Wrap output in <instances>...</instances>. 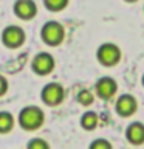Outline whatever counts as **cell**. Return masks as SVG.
<instances>
[{
	"label": "cell",
	"instance_id": "obj_1",
	"mask_svg": "<svg viewBox=\"0 0 144 149\" xmlns=\"http://www.w3.org/2000/svg\"><path fill=\"white\" fill-rule=\"evenodd\" d=\"M19 126L26 130V132H34V130L40 129L45 123V112L36 104H28L22 107L17 116Z\"/></svg>",
	"mask_w": 144,
	"mask_h": 149
},
{
	"label": "cell",
	"instance_id": "obj_2",
	"mask_svg": "<svg viewBox=\"0 0 144 149\" xmlns=\"http://www.w3.org/2000/svg\"><path fill=\"white\" fill-rule=\"evenodd\" d=\"M123 51L115 42H102L96 50V59L102 67H115L121 62Z\"/></svg>",
	"mask_w": 144,
	"mask_h": 149
},
{
	"label": "cell",
	"instance_id": "obj_3",
	"mask_svg": "<svg viewBox=\"0 0 144 149\" xmlns=\"http://www.w3.org/2000/svg\"><path fill=\"white\" fill-rule=\"evenodd\" d=\"M40 39L48 47H57L65 39V28L57 20H48L40 28Z\"/></svg>",
	"mask_w": 144,
	"mask_h": 149
},
{
	"label": "cell",
	"instance_id": "obj_4",
	"mask_svg": "<svg viewBox=\"0 0 144 149\" xmlns=\"http://www.w3.org/2000/svg\"><path fill=\"white\" fill-rule=\"evenodd\" d=\"M2 44L9 50H16L25 44L26 40V31L23 30L20 25H6L2 30L0 34Z\"/></svg>",
	"mask_w": 144,
	"mask_h": 149
},
{
	"label": "cell",
	"instance_id": "obj_5",
	"mask_svg": "<svg viewBox=\"0 0 144 149\" xmlns=\"http://www.w3.org/2000/svg\"><path fill=\"white\" fill-rule=\"evenodd\" d=\"M40 100L48 107H57L65 100V88L59 82H48L42 87Z\"/></svg>",
	"mask_w": 144,
	"mask_h": 149
},
{
	"label": "cell",
	"instance_id": "obj_6",
	"mask_svg": "<svg viewBox=\"0 0 144 149\" xmlns=\"http://www.w3.org/2000/svg\"><path fill=\"white\" fill-rule=\"evenodd\" d=\"M56 59L50 51H39L31 59V70L39 76H46L54 70Z\"/></svg>",
	"mask_w": 144,
	"mask_h": 149
},
{
	"label": "cell",
	"instance_id": "obj_7",
	"mask_svg": "<svg viewBox=\"0 0 144 149\" xmlns=\"http://www.w3.org/2000/svg\"><path fill=\"white\" fill-rule=\"evenodd\" d=\"M118 92V82L111 76H101L95 82V95L104 101L111 100Z\"/></svg>",
	"mask_w": 144,
	"mask_h": 149
},
{
	"label": "cell",
	"instance_id": "obj_8",
	"mask_svg": "<svg viewBox=\"0 0 144 149\" xmlns=\"http://www.w3.org/2000/svg\"><path fill=\"white\" fill-rule=\"evenodd\" d=\"M138 110V101L132 93H123L115 101V112L123 118H129Z\"/></svg>",
	"mask_w": 144,
	"mask_h": 149
},
{
	"label": "cell",
	"instance_id": "obj_9",
	"mask_svg": "<svg viewBox=\"0 0 144 149\" xmlns=\"http://www.w3.org/2000/svg\"><path fill=\"white\" fill-rule=\"evenodd\" d=\"M12 11L20 20H33L37 16V3L34 0H17L12 5Z\"/></svg>",
	"mask_w": 144,
	"mask_h": 149
},
{
	"label": "cell",
	"instance_id": "obj_10",
	"mask_svg": "<svg viewBox=\"0 0 144 149\" xmlns=\"http://www.w3.org/2000/svg\"><path fill=\"white\" fill-rule=\"evenodd\" d=\"M125 140L132 146H143L144 144V123L132 121L125 127Z\"/></svg>",
	"mask_w": 144,
	"mask_h": 149
},
{
	"label": "cell",
	"instance_id": "obj_11",
	"mask_svg": "<svg viewBox=\"0 0 144 149\" xmlns=\"http://www.w3.org/2000/svg\"><path fill=\"white\" fill-rule=\"evenodd\" d=\"M79 124H81V127L84 130L91 132V130H95L98 127V124H99V116H98V113L95 110H87L81 115Z\"/></svg>",
	"mask_w": 144,
	"mask_h": 149
},
{
	"label": "cell",
	"instance_id": "obj_12",
	"mask_svg": "<svg viewBox=\"0 0 144 149\" xmlns=\"http://www.w3.org/2000/svg\"><path fill=\"white\" fill-rule=\"evenodd\" d=\"M16 126V118L11 112L0 110V134H9Z\"/></svg>",
	"mask_w": 144,
	"mask_h": 149
},
{
	"label": "cell",
	"instance_id": "obj_13",
	"mask_svg": "<svg viewBox=\"0 0 144 149\" xmlns=\"http://www.w3.org/2000/svg\"><path fill=\"white\" fill-rule=\"evenodd\" d=\"M44 6L51 13H57L68 6V0H44Z\"/></svg>",
	"mask_w": 144,
	"mask_h": 149
},
{
	"label": "cell",
	"instance_id": "obj_14",
	"mask_svg": "<svg viewBox=\"0 0 144 149\" xmlns=\"http://www.w3.org/2000/svg\"><path fill=\"white\" fill-rule=\"evenodd\" d=\"M25 149H51L50 143L42 137H33L28 140Z\"/></svg>",
	"mask_w": 144,
	"mask_h": 149
},
{
	"label": "cell",
	"instance_id": "obj_15",
	"mask_svg": "<svg viewBox=\"0 0 144 149\" xmlns=\"http://www.w3.org/2000/svg\"><path fill=\"white\" fill-rule=\"evenodd\" d=\"M76 100H78V102L81 106L87 107V106L93 104V101H95V93H93L91 90H88V88H82V90L78 93Z\"/></svg>",
	"mask_w": 144,
	"mask_h": 149
},
{
	"label": "cell",
	"instance_id": "obj_16",
	"mask_svg": "<svg viewBox=\"0 0 144 149\" xmlns=\"http://www.w3.org/2000/svg\"><path fill=\"white\" fill-rule=\"evenodd\" d=\"M88 149H113V144H111L110 140L99 137V138L91 140V143L88 144Z\"/></svg>",
	"mask_w": 144,
	"mask_h": 149
},
{
	"label": "cell",
	"instance_id": "obj_17",
	"mask_svg": "<svg viewBox=\"0 0 144 149\" xmlns=\"http://www.w3.org/2000/svg\"><path fill=\"white\" fill-rule=\"evenodd\" d=\"M8 88H9V82H8V79L3 76V74H0V96H3L5 93L8 92Z\"/></svg>",
	"mask_w": 144,
	"mask_h": 149
},
{
	"label": "cell",
	"instance_id": "obj_18",
	"mask_svg": "<svg viewBox=\"0 0 144 149\" xmlns=\"http://www.w3.org/2000/svg\"><path fill=\"white\" fill-rule=\"evenodd\" d=\"M141 84H143V87H144V73H143V78H141Z\"/></svg>",
	"mask_w": 144,
	"mask_h": 149
}]
</instances>
